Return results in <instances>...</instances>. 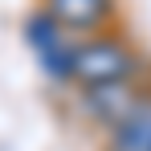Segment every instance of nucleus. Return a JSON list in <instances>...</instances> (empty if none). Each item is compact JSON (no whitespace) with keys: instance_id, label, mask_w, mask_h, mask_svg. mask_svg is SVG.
<instances>
[{"instance_id":"nucleus-1","label":"nucleus","mask_w":151,"mask_h":151,"mask_svg":"<svg viewBox=\"0 0 151 151\" xmlns=\"http://www.w3.org/2000/svg\"><path fill=\"white\" fill-rule=\"evenodd\" d=\"M135 74V53L119 37H94L74 49V78L82 86H106V82H127Z\"/></svg>"},{"instance_id":"nucleus-2","label":"nucleus","mask_w":151,"mask_h":151,"mask_svg":"<svg viewBox=\"0 0 151 151\" xmlns=\"http://www.w3.org/2000/svg\"><path fill=\"white\" fill-rule=\"evenodd\" d=\"M143 102V94L127 82H106V86H86V110L106 127H119L123 119L135 114V106Z\"/></svg>"},{"instance_id":"nucleus-3","label":"nucleus","mask_w":151,"mask_h":151,"mask_svg":"<svg viewBox=\"0 0 151 151\" xmlns=\"http://www.w3.org/2000/svg\"><path fill=\"white\" fill-rule=\"evenodd\" d=\"M45 8L70 33H90V29L106 25V17L114 12V0H45Z\"/></svg>"},{"instance_id":"nucleus-4","label":"nucleus","mask_w":151,"mask_h":151,"mask_svg":"<svg viewBox=\"0 0 151 151\" xmlns=\"http://www.w3.org/2000/svg\"><path fill=\"white\" fill-rule=\"evenodd\" d=\"M110 151H151V98H143L131 119L110 131Z\"/></svg>"},{"instance_id":"nucleus-5","label":"nucleus","mask_w":151,"mask_h":151,"mask_svg":"<svg viewBox=\"0 0 151 151\" xmlns=\"http://www.w3.org/2000/svg\"><path fill=\"white\" fill-rule=\"evenodd\" d=\"M65 33H70V29L61 25V21L53 17L49 8H45V12H33V17L25 21V41L37 49V57L53 53L57 45H65Z\"/></svg>"}]
</instances>
